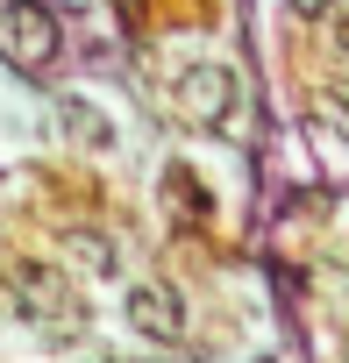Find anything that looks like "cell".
Instances as JSON below:
<instances>
[{
	"mask_svg": "<svg viewBox=\"0 0 349 363\" xmlns=\"http://www.w3.org/2000/svg\"><path fill=\"white\" fill-rule=\"evenodd\" d=\"M57 121H65V135H72L79 150H107V143H114V128L100 121V107H93V100H65V107H57Z\"/></svg>",
	"mask_w": 349,
	"mask_h": 363,
	"instance_id": "obj_4",
	"label": "cell"
},
{
	"mask_svg": "<svg viewBox=\"0 0 349 363\" xmlns=\"http://www.w3.org/2000/svg\"><path fill=\"white\" fill-rule=\"evenodd\" d=\"M171 93H179V114H186V121H200V128H221V121L243 107V86H236V72H228V65H186Z\"/></svg>",
	"mask_w": 349,
	"mask_h": 363,
	"instance_id": "obj_2",
	"label": "cell"
},
{
	"mask_svg": "<svg viewBox=\"0 0 349 363\" xmlns=\"http://www.w3.org/2000/svg\"><path fill=\"white\" fill-rule=\"evenodd\" d=\"M321 107H328V121L349 135V86H328V93H321Z\"/></svg>",
	"mask_w": 349,
	"mask_h": 363,
	"instance_id": "obj_5",
	"label": "cell"
},
{
	"mask_svg": "<svg viewBox=\"0 0 349 363\" xmlns=\"http://www.w3.org/2000/svg\"><path fill=\"white\" fill-rule=\"evenodd\" d=\"M121 313H128V328L143 342H179L186 335V299L171 292V285H128Z\"/></svg>",
	"mask_w": 349,
	"mask_h": 363,
	"instance_id": "obj_3",
	"label": "cell"
},
{
	"mask_svg": "<svg viewBox=\"0 0 349 363\" xmlns=\"http://www.w3.org/2000/svg\"><path fill=\"white\" fill-rule=\"evenodd\" d=\"M0 50H8L22 72H43L57 57V15L43 0H8V8H0Z\"/></svg>",
	"mask_w": 349,
	"mask_h": 363,
	"instance_id": "obj_1",
	"label": "cell"
},
{
	"mask_svg": "<svg viewBox=\"0 0 349 363\" xmlns=\"http://www.w3.org/2000/svg\"><path fill=\"white\" fill-rule=\"evenodd\" d=\"M335 0H292V15H328Z\"/></svg>",
	"mask_w": 349,
	"mask_h": 363,
	"instance_id": "obj_6",
	"label": "cell"
}]
</instances>
